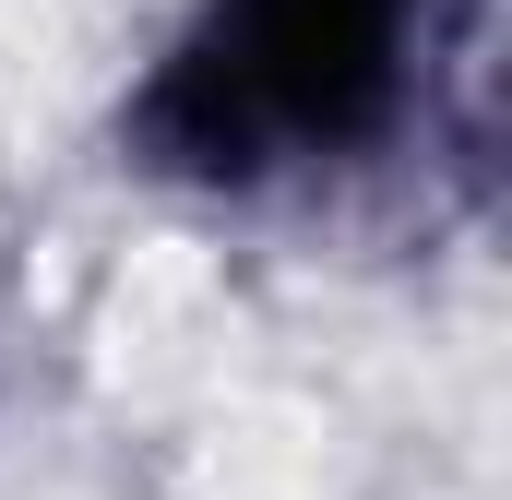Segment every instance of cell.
<instances>
[{
	"label": "cell",
	"instance_id": "cell-1",
	"mask_svg": "<svg viewBox=\"0 0 512 500\" xmlns=\"http://www.w3.org/2000/svg\"><path fill=\"white\" fill-rule=\"evenodd\" d=\"M489 0H167L108 84V167L167 215H322L429 167Z\"/></svg>",
	"mask_w": 512,
	"mask_h": 500
}]
</instances>
